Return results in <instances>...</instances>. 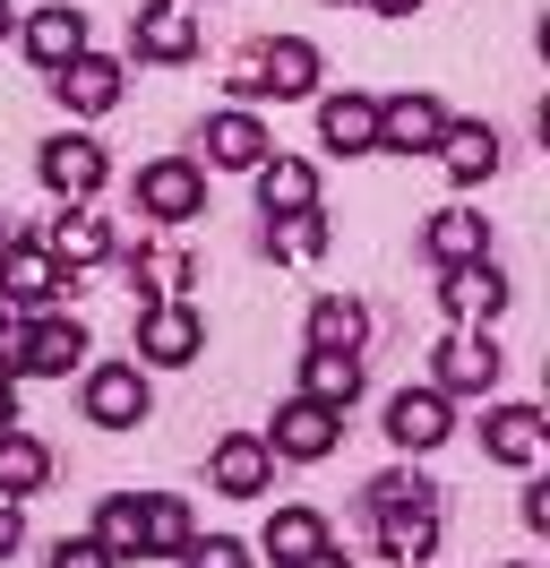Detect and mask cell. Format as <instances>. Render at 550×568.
Masks as SVG:
<instances>
[{
	"mask_svg": "<svg viewBox=\"0 0 550 568\" xmlns=\"http://www.w3.org/2000/svg\"><path fill=\"white\" fill-rule=\"evenodd\" d=\"M318 78H327V52L309 36H267L249 43L233 61V95L241 104H258V95H275V104H302V95H318Z\"/></svg>",
	"mask_w": 550,
	"mask_h": 568,
	"instance_id": "cell-1",
	"label": "cell"
},
{
	"mask_svg": "<svg viewBox=\"0 0 550 568\" xmlns=\"http://www.w3.org/2000/svg\"><path fill=\"white\" fill-rule=\"evenodd\" d=\"M206 354V320L190 302H138V371H190Z\"/></svg>",
	"mask_w": 550,
	"mask_h": 568,
	"instance_id": "cell-2",
	"label": "cell"
},
{
	"mask_svg": "<svg viewBox=\"0 0 550 568\" xmlns=\"http://www.w3.org/2000/svg\"><path fill=\"white\" fill-rule=\"evenodd\" d=\"M34 173H43V190H52L61 207H86L103 181H112V155H103V146L86 139V130H61V139H43Z\"/></svg>",
	"mask_w": 550,
	"mask_h": 568,
	"instance_id": "cell-3",
	"label": "cell"
},
{
	"mask_svg": "<svg viewBox=\"0 0 550 568\" xmlns=\"http://www.w3.org/2000/svg\"><path fill=\"white\" fill-rule=\"evenodd\" d=\"M130 52L155 61V70L198 61V9H190V0H138L130 9Z\"/></svg>",
	"mask_w": 550,
	"mask_h": 568,
	"instance_id": "cell-4",
	"label": "cell"
},
{
	"mask_svg": "<svg viewBox=\"0 0 550 568\" xmlns=\"http://www.w3.org/2000/svg\"><path fill=\"white\" fill-rule=\"evenodd\" d=\"M258 439H267V457H284V465H318V457H336L344 414H327L318 396H284V405H275V430H258Z\"/></svg>",
	"mask_w": 550,
	"mask_h": 568,
	"instance_id": "cell-5",
	"label": "cell"
},
{
	"mask_svg": "<svg viewBox=\"0 0 550 568\" xmlns=\"http://www.w3.org/2000/svg\"><path fill=\"white\" fill-rule=\"evenodd\" d=\"M78 405H86V423H95V430H138L146 414H155V388H146L138 362H95Z\"/></svg>",
	"mask_w": 550,
	"mask_h": 568,
	"instance_id": "cell-6",
	"label": "cell"
},
{
	"mask_svg": "<svg viewBox=\"0 0 550 568\" xmlns=\"http://www.w3.org/2000/svg\"><path fill=\"white\" fill-rule=\"evenodd\" d=\"M52 95H61V112H78V121H103V112L130 95V70H121L112 52H95V43H86L78 61H61V70H52Z\"/></svg>",
	"mask_w": 550,
	"mask_h": 568,
	"instance_id": "cell-7",
	"label": "cell"
},
{
	"mask_svg": "<svg viewBox=\"0 0 550 568\" xmlns=\"http://www.w3.org/2000/svg\"><path fill=\"white\" fill-rule=\"evenodd\" d=\"M198 207H206V164H190V155H155V164L138 173V215L190 224Z\"/></svg>",
	"mask_w": 550,
	"mask_h": 568,
	"instance_id": "cell-8",
	"label": "cell"
},
{
	"mask_svg": "<svg viewBox=\"0 0 550 568\" xmlns=\"http://www.w3.org/2000/svg\"><path fill=\"white\" fill-rule=\"evenodd\" d=\"M447 430H456V396H439V388H396L387 396V439H396L405 457H430Z\"/></svg>",
	"mask_w": 550,
	"mask_h": 568,
	"instance_id": "cell-9",
	"label": "cell"
},
{
	"mask_svg": "<svg viewBox=\"0 0 550 568\" xmlns=\"http://www.w3.org/2000/svg\"><path fill=\"white\" fill-rule=\"evenodd\" d=\"M61 284H78V276H61V258H52V250L9 233V250H0V302H9V311H43Z\"/></svg>",
	"mask_w": 550,
	"mask_h": 568,
	"instance_id": "cell-10",
	"label": "cell"
},
{
	"mask_svg": "<svg viewBox=\"0 0 550 568\" xmlns=\"http://www.w3.org/2000/svg\"><path fill=\"white\" fill-rule=\"evenodd\" d=\"M206 483L224 499H258L275 483V457H267V439L258 430H224L215 448H206Z\"/></svg>",
	"mask_w": 550,
	"mask_h": 568,
	"instance_id": "cell-11",
	"label": "cell"
},
{
	"mask_svg": "<svg viewBox=\"0 0 550 568\" xmlns=\"http://www.w3.org/2000/svg\"><path fill=\"white\" fill-rule=\"evenodd\" d=\"M439 130H447V104H439V95H421V87H405V95L378 104V146H396V155H430Z\"/></svg>",
	"mask_w": 550,
	"mask_h": 568,
	"instance_id": "cell-12",
	"label": "cell"
},
{
	"mask_svg": "<svg viewBox=\"0 0 550 568\" xmlns=\"http://www.w3.org/2000/svg\"><path fill=\"white\" fill-rule=\"evenodd\" d=\"M267 155H275V139H267V121H258L249 104H233V112L206 121V164H215V173H258Z\"/></svg>",
	"mask_w": 550,
	"mask_h": 568,
	"instance_id": "cell-13",
	"label": "cell"
},
{
	"mask_svg": "<svg viewBox=\"0 0 550 568\" xmlns=\"http://www.w3.org/2000/svg\"><path fill=\"white\" fill-rule=\"evenodd\" d=\"M439 311H447V320H465V327H490L499 311H508V276H499L490 258H465V267H447Z\"/></svg>",
	"mask_w": 550,
	"mask_h": 568,
	"instance_id": "cell-14",
	"label": "cell"
},
{
	"mask_svg": "<svg viewBox=\"0 0 550 568\" xmlns=\"http://www.w3.org/2000/svg\"><path fill=\"white\" fill-rule=\"evenodd\" d=\"M542 439H550L542 405H490V414H481V457L490 465H516V474H524V465L542 457Z\"/></svg>",
	"mask_w": 550,
	"mask_h": 568,
	"instance_id": "cell-15",
	"label": "cell"
},
{
	"mask_svg": "<svg viewBox=\"0 0 550 568\" xmlns=\"http://www.w3.org/2000/svg\"><path fill=\"white\" fill-rule=\"evenodd\" d=\"M430 371H439V379H430L439 396H490V388H499V345L465 327V336H447V345H439Z\"/></svg>",
	"mask_w": 550,
	"mask_h": 568,
	"instance_id": "cell-16",
	"label": "cell"
},
{
	"mask_svg": "<svg viewBox=\"0 0 550 568\" xmlns=\"http://www.w3.org/2000/svg\"><path fill=\"white\" fill-rule=\"evenodd\" d=\"M43 250L61 258V276L103 267V258H112V224H103V215H86V207H61L52 224H43Z\"/></svg>",
	"mask_w": 550,
	"mask_h": 568,
	"instance_id": "cell-17",
	"label": "cell"
},
{
	"mask_svg": "<svg viewBox=\"0 0 550 568\" xmlns=\"http://www.w3.org/2000/svg\"><path fill=\"white\" fill-rule=\"evenodd\" d=\"M318 139L336 155H378V95H318Z\"/></svg>",
	"mask_w": 550,
	"mask_h": 568,
	"instance_id": "cell-18",
	"label": "cell"
},
{
	"mask_svg": "<svg viewBox=\"0 0 550 568\" xmlns=\"http://www.w3.org/2000/svg\"><path fill=\"white\" fill-rule=\"evenodd\" d=\"M18 43H27L34 70L52 78L61 61H78V52H86V9H34L27 27H18Z\"/></svg>",
	"mask_w": 550,
	"mask_h": 568,
	"instance_id": "cell-19",
	"label": "cell"
},
{
	"mask_svg": "<svg viewBox=\"0 0 550 568\" xmlns=\"http://www.w3.org/2000/svg\"><path fill=\"white\" fill-rule=\"evenodd\" d=\"M430 155L447 164V181H465V190H473V181L499 173V130H490V121H447Z\"/></svg>",
	"mask_w": 550,
	"mask_h": 568,
	"instance_id": "cell-20",
	"label": "cell"
},
{
	"mask_svg": "<svg viewBox=\"0 0 550 568\" xmlns=\"http://www.w3.org/2000/svg\"><path fill=\"white\" fill-rule=\"evenodd\" d=\"M86 362V327L78 320H27V371L18 379H69Z\"/></svg>",
	"mask_w": 550,
	"mask_h": 568,
	"instance_id": "cell-21",
	"label": "cell"
},
{
	"mask_svg": "<svg viewBox=\"0 0 550 568\" xmlns=\"http://www.w3.org/2000/svg\"><path fill=\"white\" fill-rule=\"evenodd\" d=\"M370 345V311L353 293H318L309 302V354H361Z\"/></svg>",
	"mask_w": 550,
	"mask_h": 568,
	"instance_id": "cell-22",
	"label": "cell"
},
{
	"mask_svg": "<svg viewBox=\"0 0 550 568\" xmlns=\"http://www.w3.org/2000/svg\"><path fill=\"white\" fill-rule=\"evenodd\" d=\"M421 250L439 258V267H465V258H490V215L473 207H439L421 224Z\"/></svg>",
	"mask_w": 550,
	"mask_h": 568,
	"instance_id": "cell-23",
	"label": "cell"
},
{
	"mask_svg": "<svg viewBox=\"0 0 550 568\" xmlns=\"http://www.w3.org/2000/svg\"><path fill=\"white\" fill-rule=\"evenodd\" d=\"M378 551L405 560V568H421L430 551H439V499H430V508H378Z\"/></svg>",
	"mask_w": 550,
	"mask_h": 568,
	"instance_id": "cell-24",
	"label": "cell"
},
{
	"mask_svg": "<svg viewBox=\"0 0 550 568\" xmlns=\"http://www.w3.org/2000/svg\"><path fill=\"white\" fill-rule=\"evenodd\" d=\"M249 181H258V207H267V215L318 207V164H302V155H267Z\"/></svg>",
	"mask_w": 550,
	"mask_h": 568,
	"instance_id": "cell-25",
	"label": "cell"
},
{
	"mask_svg": "<svg viewBox=\"0 0 550 568\" xmlns=\"http://www.w3.org/2000/svg\"><path fill=\"white\" fill-rule=\"evenodd\" d=\"M43 483H52V448H43L34 430L9 423V430H0V491H9V499H34Z\"/></svg>",
	"mask_w": 550,
	"mask_h": 568,
	"instance_id": "cell-26",
	"label": "cell"
},
{
	"mask_svg": "<svg viewBox=\"0 0 550 568\" xmlns=\"http://www.w3.org/2000/svg\"><path fill=\"white\" fill-rule=\"evenodd\" d=\"M95 542L112 560H146V491H112L95 508Z\"/></svg>",
	"mask_w": 550,
	"mask_h": 568,
	"instance_id": "cell-27",
	"label": "cell"
},
{
	"mask_svg": "<svg viewBox=\"0 0 550 568\" xmlns=\"http://www.w3.org/2000/svg\"><path fill=\"white\" fill-rule=\"evenodd\" d=\"M302 396H318L327 414H353V396H361V354H302Z\"/></svg>",
	"mask_w": 550,
	"mask_h": 568,
	"instance_id": "cell-28",
	"label": "cell"
},
{
	"mask_svg": "<svg viewBox=\"0 0 550 568\" xmlns=\"http://www.w3.org/2000/svg\"><path fill=\"white\" fill-rule=\"evenodd\" d=\"M309 551H327V517H318V508H275L267 517V560L293 568V560H309Z\"/></svg>",
	"mask_w": 550,
	"mask_h": 568,
	"instance_id": "cell-29",
	"label": "cell"
},
{
	"mask_svg": "<svg viewBox=\"0 0 550 568\" xmlns=\"http://www.w3.org/2000/svg\"><path fill=\"white\" fill-rule=\"evenodd\" d=\"M267 250H275V258H293V267H309V258L327 250V215H318V207L267 215Z\"/></svg>",
	"mask_w": 550,
	"mask_h": 568,
	"instance_id": "cell-30",
	"label": "cell"
},
{
	"mask_svg": "<svg viewBox=\"0 0 550 568\" xmlns=\"http://www.w3.org/2000/svg\"><path fill=\"white\" fill-rule=\"evenodd\" d=\"M190 508H181V499L172 491H146V560H181V551H190Z\"/></svg>",
	"mask_w": 550,
	"mask_h": 568,
	"instance_id": "cell-31",
	"label": "cell"
},
{
	"mask_svg": "<svg viewBox=\"0 0 550 568\" xmlns=\"http://www.w3.org/2000/svg\"><path fill=\"white\" fill-rule=\"evenodd\" d=\"M130 276H146V302H181V284L198 276V267H190L181 250H138V258H130Z\"/></svg>",
	"mask_w": 550,
	"mask_h": 568,
	"instance_id": "cell-32",
	"label": "cell"
},
{
	"mask_svg": "<svg viewBox=\"0 0 550 568\" xmlns=\"http://www.w3.org/2000/svg\"><path fill=\"white\" fill-rule=\"evenodd\" d=\"M430 499H439V491H430L412 465H387V474L370 483V517H378V508H430Z\"/></svg>",
	"mask_w": 550,
	"mask_h": 568,
	"instance_id": "cell-33",
	"label": "cell"
},
{
	"mask_svg": "<svg viewBox=\"0 0 550 568\" xmlns=\"http://www.w3.org/2000/svg\"><path fill=\"white\" fill-rule=\"evenodd\" d=\"M181 560L190 568H249V542H233V534H190Z\"/></svg>",
	"mask_w": 550,
	"mask_h": 568,
	"instance_id": "cell-34",
	"label": "cell"
},
{
	"mask_svg": "<svg viewBox=\"0 0 550 568\" xmlns=\"http://www.w3.org/2000/svg\"><path fill=\"white\" fill-rule=\"evenodd\" d=\"M18 371H27V311L0 302V379H18Z\"/></svg>",
	"mask_w": 550,
	"mask_h": 568,
	"instance_id": "cell-35",
	"label": "cell"
},
{
	"mask_svg": "<svg viewBox=\"0 0 550 568\" xmlns=\"http://www.w3.org/2000/svg\"><path fill=\"white\" fill-rule=\"evenodd\" d=\"M52 568H121V560L103 551L95 534H61V542H52Z\"/></svg>",
	"mask_w": 550,
	"mask_h": 568,
	"instance_id": "cell-36",
	"label": "cell"
},
{
	"mask_svg": "<svg viewBox=\"0 0 550 568\" xmlns=\"http://www.w3.org/2000/svg\"><path fill=\"white\" fill-rule=\"evenodd\" d=\"M18 542H27V499H9V491H0V560H9Z\"/></svg>",
	"mask_w": 550,
	"mask_h": 568,
	"instance_id": "cell-37",
	"label": "cell"
},
{
	"mask_svg": "<svg viewBox=\"0 0 550 568\" xmlns=\"http://www.w3.org/2000/svg\"><path fill=\"white\" fill-rule=\"evenodd\" d=\"M524 526L550 534V483H533V491H524Z\"/></svg>",
	"mask_w": 550,
	"mask_h": 568,
	"instance_id": "cell-38",
	"label": "cell"
},
{
	"mask_svg": "<svg viewBox=\"0 0 550 568\" xmlns=\"http://www.w3.org/2000/svg\"><path fill=\"white\" fill-rule=\"evenodd\" d=\"M293 568H353V560H344L336 542H327V551H309V560H293Z\"/></svg>",
	"mask_w": 550,
	"mask_h": 568,
	"instance_id": "cell-39",
	"label": "cell"
},
{
	"mask_svg": "<svg viewBox=\"0 0 550 568\" xmlns=\"http://www.w3.org/2000/svg\"><path fill=\"white\" fill-rule=\"evenodd\" d=\"M18 423V379H0V430Z\"/></svg>",
	"mask_w": 550,
	"mask_h": 568,
	"instance_id": "cell-40",
	"label": "cell"
},
{
	"mask_svg": "<svg viewBox=\"0 0 550 568\" xmlns=\"http://www.w3.org/2000/svg\"><path fill=\"white\" fill-rule=\"evenodd\" d=\"M361 9H378V18H412L421 0H361Z\"/></svg>",
	"mask_w": 550,
	"mask_h": 568,
	"instance_id": "cell-41",
	"label": "cell"
},
{
	"mask_svg": "<svg viewBox=\"0 0 550 568\" xmlns=\"http://www.w3.org/2000/svg\"><path fill=\"white\" fill-rule=\"evenodd\" d=\"M9 36H18V9H9V0H0V43H9Z\"/></svg>",
	"mask_w": 550,
	"mask_h": 568,
	"instance_id": "cell-42",
	"label": "cell"
},
{
	"mask_svg": "<svg viewBox=\"0 0 550 568\" xmlns=\"http://www.w3.org/2000/svg\"><path fill=\"white\" fill-rule=\"evenodd\" d=\"M0 250H9V224H0Z\"/></svg>",
	"mask_w": 550,
	"mask_h": 568,
	"instance_id": "cell-43",
	"label": "cell"
},
{
	"mask_svg": "<svg viewBox=\"0 0 550 568\" xmlns=\"http://www.w3.org/2000/svg\"><path fill=\"white\" fill-rule=\"evenodd\" d=\"M516 568H533V560H516Z\"/></svg>",
	"mask_w": 550,
	"mask_h": 568,
	"instance_id": "cell-44",
	"label": "cell"
},
{
	"mask_svg": "<svg viewBox=\"0 0 550 568\" xmlns=\"http://www.w3.org/2000/svg\"><path fill=\"white\" fill-rule=\"evenodd\" d=\"M190 9H198V0H190Z\"/></svg>",
	"mask_w": 550,
	"mask_h": 568,
	"instance_id": "cell-45",
	"label": "cell"
}]
</instances>
